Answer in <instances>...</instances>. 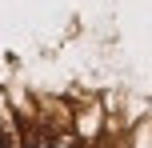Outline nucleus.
Returning a JSON list of instances; mask_svg holds the SVG:
<instances>
[{
  "label": "nucleus",
  "mask_w": 152,
  "mask_h": 148,
  "mask_svg": "<svg viewBox=\"0 0 152 148\" xmlns=\"http://www.w3.org/2000/svg\"><path fill=\"white\" fill-rule=\"evenodd\" d=\"M28 148H48V140H40V136H36V140H28Z\"/></svg>",
  "instance_id": "obj_1"
},
{
  "label": "nucleus",
  "mask_w": 152,
  "mask_h": 148,
  "mask_svg": "<svg viewBox=\"0 0 152 148\" xmlns=\"http://www.w3.org/2000/svg\"><path fill=\"white\" fill-rule=\"evenodd\" d=\"M0 148H8V140H4V132H0Z\"/></svg>",
  "instance_id": "obj_2"
}]
</instances>
